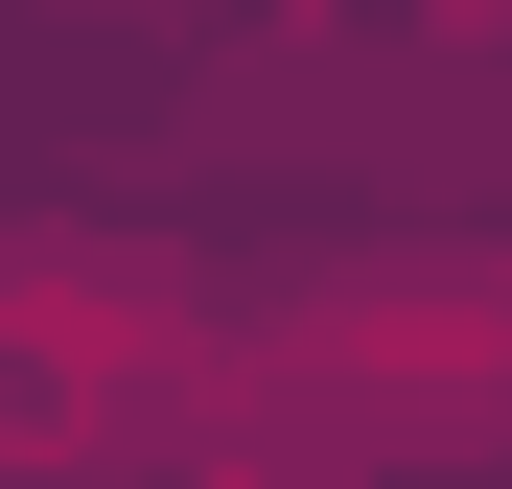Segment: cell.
Segmentation results:
<instances>
[{
	"instance_id": "cell-1",
	"label": "cell",
	"mask_w": 512,
	"mask_h": 489,
	"mask_svg": "<svg viewBox=\"0 0 512 489\" xmlns=\"http://www.w3.org/2000/svg\"><path fill=\"white\" fill-rule=\"evenodd\" d=\"M163 257H117V233H0V443H70V420H140L163 373Z\"/></svg>"
}]
</instances>
